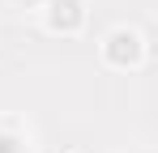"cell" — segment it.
<instances>
[{"instance_id": "obj_3", "label": "cell", "mask_w": 158, "mask_h": 153, "mask_svg": "<svg viewBox=\"0 0 158 153\" xmlns=\"http://www.w3.org/2000/svg\"><path fill=\"white\" fill-rule=\"evenodd\" d=\"M0 153H30V149H26V140H22V136H17L9 124H0Z\"/></svg>"}, {"instance_id": "obj_2", "label": "cell", "mask_w": 158, "mask_h": 153, "mask_svg": "<svg viewBox=\"0 0 158 153\" xmlns=\"http://www.w3.org/2000/svg\"><path fill=\"white\" fill-rule=\"evenodd\" d=\"M47 26L60 30V34H73L81 22H85V9H81V0H47Z\"/></svg>"}, {"instance_id": "obj_4", "label": "cell", "mask_w": 158, "mask_h": 153, "mask_svg": "<svg viewBox=\"0 0 158 153\" xmlns=\"http://www.w3.org/2000/svg\"><path fill=\"white\" fill-rule=\"evenodd\" d=\"M17 4H26V9H34V4H47V0H17Z\"/></svg>"}, {"instance_id": "obj_1", "label": "cell", "mask_w": 158, "mask_h": 153, "mask_svg": "<svg viewBox=\"0 0 158 153\" xmlns=\"http://www.w3.org/2000/svg\"><path fill=\"white\" fill-rule=\"evenodd\" d=\"M141 34L137 30H111L103 38V60L111 68H128V64H141Z\"/></svg>"}]
</instances>
